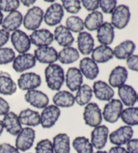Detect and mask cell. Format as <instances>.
<instances>
[{
	"mask_svg": "<svg viewBox=\"0 0 138 153\" xmlns=\"http://www.w3.org/2000/svg\"><path fill=\"white\" fill-rule=\"evenodd\" d=\"M47 85L52 91H59L65 82L63 68L56 64H50L45 70Z\"/></svg>",
	"mask_w": 138,
	"mask_h": 153,
	"instance_id": "obj_1",
	"label": "cell"
},
{
	"mask_svg": "<svg viewBox=\"0 0 138 153\" xmlns=\"http://www.w3.org/2000/svg\"><path fill=\"white\" fill-rule=\"evenodd\" d=\"M85 123L92 128H96L101 124L102 114L101 109L96 102H89L86 105L83 113Z\"/></svg>",
	"mask_w": 138,
	"mask_h": 153,
	"instance_id": "obj_2",
	"label": "cell"
},
{
	"mask_svg": "<svg viewBox=\"0 0 138 153\" xmlns=\"http://www.w3.org/2000/svg\"><path fill=\"white\" fill-rule=\"evenodd\" d=\"M44 12L41 7L34 6L29 9L23 18V25L28 30H36L43 20Z\"/></svg>",
	"mask_w": 138,
	"mask_h": 153,
	"instance_id": "obj_3",
	"label": "cell"
},
{
	"mask_svg": "<svg viewBox=\"0 0 138 153\" xmlns=\"http://www.w3.org/2000/svg\"><path fill=\"white\" fill-rule=\"evenodd\" d=\"M123 105L119 99H111L106 104L102 111V117L108 123H114L121 117Z\"/></svg>",
	"mask_w": 138,
	"mask_h": 153,
	"instance_id": "obj_4",
	"label": "cell"
},
{
	"mask_svg": "<svg viewBox=\"0 0 138 153\" xmlns=\"http://www.w3.org/2000/svg\"><path fill=\"white\" fill-rule=\"evenodd\" d=\"M131 13L128 6L125 5H119L116 6L111 16V25L119 30L126 27L129 22Z\"/></svg>",
	"mask_w": 138,
	"mask_h": 153,
	"instance_id": "obj_5",
	"label": "cell"
},
{
	"mask_svg": "<svg viewBox=\"0 0 138 153\" xmlns=\"http://www.w3.org/2000/svg\"><path fill=\"white\" fill-rule=\"evenodd\" d=\"M35 136L36 133L34 129L30 127L22 128L16 138L15 144L16 149L22 152L30 149L34 144Z\"/></svg>",
	"mask_w": 138,
	"mask_h": 153,
	"instance_id": "obj_6",
	"label": "cell"
},
{
	"mask_svg": "<svg viewBox=\"0 0 138 153\" xmlns=\"http://www.w3.org/2000/svg\"><path fill=\"white\" fill-rule=\"evenodd\" d=\"M134 136V130L129 126H123L111 132L108 138L111 144L115 146H121L127 144V142L132 139Z\"/></svg>",
	"mask_w": 138,
	"mask_h": 153,
	"instance_id": "obj_7",
	"label": "cell"
},
{
	"mask_svg": "<svg viewBox=\"0 0 138 153\" xmlns=\"http://www.w3.org/2000/svg\"><path fill=\"white\" fill-rule=\"evenodd\" d=\"M61 110L55 105H48L42 110L41 114V125L45 129H49L54 126L59 120Z\"/></svg>",
	"mask_w": 138,
	"mask_h": 153,
	"instance_id": "obj_8",
	"label": "cell"
},
{
	"mask_svg": "<svg viewBox=\"0 0 138 153\" xmlns=\"http://www.w3.org/2000/svg\"><path fill=\"white\" fill-rule=\"evenodd\" d=\"M11 42L16 51L20 54L26 53L30 49L31 42L29 36L21 30H16L11 35Z\"/></svg>",
	"mask_w": 138,
	"mask_h": 153,
	"instance_id": "obj_9",
	"label": "cell"
},
{
	"mask_svg": "<svg viewBox=\"0 0 138 153\" xmlns=\"http://www.w3.org/2000/svg\"><path fill=\"white\" fill-rule=\"evenodd\" d=\"M64 16V10L59 4H51L44 14L43 20L49 26H54L61 23Z\"/></svg>",
	"mask_w": 138,
	"mask_h": 153,
	"instance_id": "obj_10",
	"label": "cell"
},
{
	"mask_svg": "<svg viewBox=\"0 0 138 153\" xmlns=\"http://www.w3.org/2000/svg\"><path fill=\"white\" fill-rule=\"evenodd\" d=\"M41 84V78L34 72L22 74L18 79V87L22 91H30L39 88Z\"/></svg>",
	"mask_w": 138,
	"mask_h": 153,
	"instance_id": "obj_11",
	"label": "cell"
},
{
	"mask_svg": "<svg viewBox=\"0 0 138 153\" xmlns=\"http://www.w3.org/2000/svg\"><path fill=\"white\" fill-rule=\"evenodd\" d=\"M36 60L41 64H53L58 60V53L53 47H38L34 51Z\"/></svg>",
	"mask_w": 138,
	"mask_h": 153,
	"instance_id": "obj_12",
	"label": "cell"
},
{
	"mask_svg": "<svg viewBox=\"0 0 138 153\" xmlns=\"http://www.w3.org/2000/svg\"><path fill=\"white\" fill-rule=\"evenodd\" d=\"M109 130L105 125H100L94 128L91 132V144L93 148L101 150L104 148L108 140Z\"/></svg>",
	"mask_w": 138,
	"mask_h": 153,
	"instance_id": "obj_13",
	"label": "cell"
},
{
	"mask_svg": "<svg viewBox=\"0 0 138 153\" xmlns=\"http://www.w3.org/2000/svg\"><path fill=\"white\" fill-rule=\"evenodd\" d=\"M25 101L37 109H45L48 106L49 99L46 94L38 90L28 91L24 95Z\"/></svg>",
	"mask_w": 138,
	"mask_h": 153,
	"instance_id": "obj_14",
	"label": "cell"
},
{
	"mask_svg": "<svg viewBox=\"0 0 138 153\" xmlns=\"http://www.w3.org/2000/svg\"><path fill=\"white\" fill-rule=\"evenodd\" d=\"M31 43L38 47H48L54 40V36L51 31L47 29H38L33 31L29 36Z\"/></svg>",
	"mask_w": 138,
	"mask_h": 153,
	"instance_id": "obj_15",
	"label": "cell"
},
{
	"mask_svg": "<svg viewBox=\"0 0 138 153\" xmlns=\"http://www.w3.org/2000/svg\"><path fill=\"white\" fill-rule=\"evenodd\" d=\"M36 60L34 55L26 53L16 57L13 61L12 67L16 72L21 73L34 68L36 65Z\"/></svg>",
	"mask_w": 138,
	"mask_h": 153,
	"instance_id": "obj_16",
	"label": "cell"
},
{
	"mask_svg": "<svg viewBox=\"0 0 138 153\" xmlns=\"http://www.w3.org/2000/svg\"><path fill=\"white\" fill-rule=\"evenodd\" d=\"M92 91L96 98L102 101H110L115 95V91L112 87L101 80L94 82Z\"/></svg>",
	"mask_w": 138,
	"mask_h": 153,
	"instance_id": "obj_17",
	"label": "cell"
},
{
	"mask_svg": "<svg viewBox=\"0 0 138 153\" xmlns=\"http://www.w3.org/2000/svg\"><path fill=\"white\" fill-rule=\"evenodd\" d=\"M66 86L71 92L77 91L83 83V75L78 68H70L65 75Z\"/></svg>",
	"mask_w": 138,
	"mask_h": 153,
	"instance_id": "obj_18",
	"label": "cell"
},
{
	"mask_svg": "<svg viewBox=\"0 0 138 153\" xmlns=\"http://www.w3.org/2000/svg\"><path fill=\"white\" fill-rule=\"evenodd\" d=\"M79 70L87 79L93 80L99 75V68L96 62L90 57H84L79 62Z\"/></svg>",
	"mask_w": 138,
	"mask_h": 153,
	"instance_id": "obj_19",
	"label": "cell"
},
{
	"mask_svg": "<svg viewBox=\"0 0 138 153\" xmlns=\"http://www.w3.org/2000/svg\"><path fill=\"white\" fill-rule=\"evenodd\" d=\"M96 38L102 45L108 46L112 44L115 38L114 27L109 22H103L97 30Z\"/></svg>",
	"mask_w": 138,
	"mask_h": 153,
	"instance_id": "obj_20",
	"label": "cell"
},
{
	"mask_svg": "<svg viewBox=\"0 0 138 153\" xmlns=\"http://www.w3.org/2000/svg\"><path fill=\"white\" fill-rule=\"evenodd\" d=\"M128 78V72L125 67H115L111 71L108 77V83L111 87L119 88L124 85Z\"/></svg>",
	"mask_w": 138,
	"mask_h": 153,
	"instance_id": "obj_21",
	"label": "cell"
},
{
	"mask_svg": "<svg viewBox=\"0 0 138 153\" xmlns=\"http://www.w3.org/2000/svg\"><path fill=\"white\" fill-rule=\"evenodd\" d=\"M2 121L7 132L12 136H17L22 130V124L20 122L18 115L14 112H9L4 115Z\"/></svg>",
	"mask_w": 138,
	"mask_h": 153,
	"instance_id": "obj_22",
	"label": "cell"
},
{
	"mask_svg": "<svg viewBox=\"0 0 138 153\" xmlns=\"http://www.w3.org/2000/svg\"><path fill=\"white\" fill-rule=\"evenodd\" d=\"M118 95L123 104L128 107L134 106L137 102V94L135 89L128 84H124L118 89Z\"/></svg>",
	"mask_w": 138,
	"mask_h": 153,
	"instance_id": "obj_23",
	"label": "cell"
},
{
	"mask_svg": "<svg viewBox=\"0 0 138 153\" xmlns=\"http://www.w3.org/2000/svg\"><path fill=\"white\" fill-rule=\"evenodd\" d=\"M23 22V16L21 12L16 11L10 12L4 18L2 22V28L7 32H14L18 30Z\"/></svg>",
	"mask_w": 138,
	"mask_h": 153,
	"instance_id": "obj_24",
	"label": "cell"
},
{
	"mask_svg": "<svg viewBox=\"0 0 138 153\" xmlns=\"http://www.w3.org/2000/svg\"><path fill=\"white\" fill-rule=\"evenodd\" d=\"M18 118L21 124L28 127H36L41 124V115L38 111L30 109L21 111L18 115Z\"/></svg>",
	"mask_w": 138,
	"mask_h": 153,
	"instance_id": "obj_25",
	"label": "cell"
},
{
	"mask_svg": "<svg viewBox=\"0 0 138 153\" xmlns=\"http://www.w3.org/2000/svg\"><path fill=\"white\" fill-rule=\"evenodd\" d=\"M54 39L60 46L70 47L74 42V37L72 34L66 26L59 25L55 28L54 30Z\"/></svg>",
	"mask_w": 138,
	"mask_h": 153,
	"instance_id": "obj_26",
	"label": "cell"
},
{
	"mask_svg": "<svg viewBox=\"0 0 138 153\" xmlns=\"http://www.w3.org/2000/svg\"><path fill=\"white\" fill-rule=\"evenodd\" d=\"M77 43L79 51L82 54L88 55L93 51L94 40L89 33L85 31L79 33L77 39Z\"/></svg>",
	"mask_w": 138,
	"mask_h": 153,
	"instance_id": "obj_27",
	"label": "cell"
},
{
	"mask_svg": "<svg viewBox=\"0 0 138 153\" xmlns=\"http://www.w3.org/2000/svg\"><path fill=\"white\" fill-rule=\"evenodd\" d=\"M135 47V45L132 41H125L116 46L113 49L114 56L118 59H127L134 53Z\"/></svg>",
	"mask_w": 138,
	"mask_h": 153,
	"instance_id": "obj_28",
	"label": "cell"
},
{
	"mask_svg": "<svg viewBox=\"0 0 138 153\" xmlns=\"http://www.w3.org/2000/svg\"><path fill=\"white\" fill-rule=\"evenodd\" d=\"M91 57L96 64H104L113 59L114 57L113 50L110 47L101 45L93 49Z\"/></svg>",
	"mask_w": 138,
	"mask_h": 153,
	"instance_id": "obj_29",
	"label": "cell"
},
{
	"mask_svg": "<svg viewBox=\"0 0 138 153\" xmlns=\"http://www.w3.org/2000/svg\"><path fill=\"white\" fill-rule=\"evenodd\" d=\"M17 86L8 73L0 72V94L12 95L16 92Z\"/></svg>",
	"mask_w": 138,
	"mask_h": 153,
	"instance_id": "obj_30",
	"label": "cell"
},
{
	"mask_svg": "<svg viewBox=\"0 0 138 153\" xmlns=\"http://www.w3.org/2000/svg\"><path fill=\"white\" fill-rule=\"evenodd\" d=\"M55 153H70V139L67 134L60 133L53 139Z\"/></svg>",
	"mask_w": 138,
	"mask_h": 153,
	"instance_id": "obj_31",
	"label": "cell"
},
{
	"mask_svg": "<svg viewBox=\"0 0 138 153\" xmlns=\"http://www.w3.org/2000/svg\"><path fill=\"white\" fill-rule=\"evenodd\" d=\"M53 102L58 107L69 108L73 106L75 103V97L70 92L67 91H58L53 97Z\"/></svg>",
	"mask_w": 138,
	"mask_h": 153,
	"instance_id": "obj_32",
	"label": "cell"
},
{
	"mask_svg": "<svg viewBox=\"0 0 138 153\" xmlns=\"http://www.w3.org/2000/svg\"><path fill=\"white\" fill-rule=\"evenodd\" d=\"M103 14L99 11H94L87 16L85 18L84 27L90 31L97 30L103 24Z\"/></svg>",
	"mask_w": 138,
	"mask_h": 153,
	"instance_id": "obj_33",
	"label": "cell"
},
{
	"mask_svg": "<svg viewBox=\"0 0 138 153\" xmlns=\"http://www.w3.org/2000/svg\"><path fill=\"white\" fill-rule=\"evenodd\" d=\"M79 57L78 50L71 47H64L58 53V60L63 64H73L78 60Z\"/></svg>",
	"mask_w": 138,
	"mask_h": 153,
	"instance_id": "obj_34",
	"label": "cell"
},
{
	"mask_svg": "<svg viewBox=\"0 0 138 153\" xmlns=\"http://www.w3.org/2000/svg\"><path fill=\"white\" fill-rule=\"evenodd\" d=\"M93 91L91 87L88 84H83L78 91L75 97V101L79 106L88 104L92 97Z\"/></svg>",
	"mask_w": 138,
	"mask_h": 153,
	"instance_id": "obj_35",
	"label": "cell"
},
{
	"mask_svg": "<svg viewBox=\"0 0 138 153\" xmlns=\"http://www.w3.org/2000/svg\"><path fill=\"white\" fill-rule=\"evenodd\" d=\"M121 118L127 126H138V107H130L123 109Z\"/></svg>",
	"mask_w": 138,
	"mask_h": 153,
	"instance_id": "obj_36",
	"label": "cell"
},
{
	"mask_svg": "<svg viewBox=\"0 0 138 153\" xmlns=\"http://www.w3.org/2000/svg\"><path fill=\"white\" fill-rule=\"evenodd\" d=\"M73 149L78 153H93V146L89 139L84 136H78L72 142Z\"/></svg>",
	"mask_w": 138,
	"mask_h": 153,
	"instance_id": "obj_37",
	"label": "cell"
},
{
	"mask_svg": "<svg viewBox=\"0 0 138 153\" xmlns=\"http://www.w3.org/2000/svg\"><path fill=\"white\" fill-rule=\"evenodd\" d=\"M66 28L70 32L75 33H81L84 28V22L81 18L76 16H71L67 18L65 22Z\"/></svg>",
	"mask_w": 138,
	"mask_h": 153,
	"instance_id": "obj_38",
	"label": "cell"
},
{
	"mask_svg": "<svg viewBox=\"0 0 138 153\" xmlns=\"http://www.w3.org/2000/svg\"><path fill=\"white\" fill-rule=\"evenodd\" d=\"M16 58L14 50L8 47L0 48V65H6L12 62Z\"/></svg>",
	"mask_w": 138,
	"mask_h": 153,
	"instance_id": "obj_39",
	"label": "cell"
},
{
	"mask_svg": "<svg viewBox=\"0 0 138 153\" xmlns=\"http://www.w3.org/2000/svg\"><path fill=\"white\" fill-rule=\"evenodd\" d=\"M62 7L70 14H78L81 10V1L79 0H62Z\"/></svg>",
	"mask_w": 138,
	"mask_h": 153,
	"instance_id": "obj_40",
	"label": "cell"
},
{
	"mask_svg": "<svg viewBox=\"0 0 138 153\" xmlns=\"http://www.w3.org/2000/svg\"><path fill=\"white\" fill-rule=\"evenodd\" d=\"M20 2L18 0H0V11L12 12L17 10Z\"/></svg>",
	"mask_w": 138,
	"mask_h": 153,
	"instance_id": "obj_41",
	"label": "cell"
},
{
	"mask_svg": "<svg viewBox=\"0 0 138 153\" xmlns=\"http://www.w3.org/2000/svg\"><path fill=\"white\" fill-rule=\"evenodd\" d=\"M36 153H55L52 142L49 139H43L36 144Z\"/></svg>",
	"mask_w": 138,
	"mask_h": 153,
	"instance_id": "obj_42",
	"label": "cell"
},
{
	"mask_svg": "<svg viewBox=\"0 0 138 153\" xmlns=\"http://www.w3.org/2000/svg\"><path fill=\"white\" fill-rule=\"evenodd\" d=\"M117 4L116 0H101L99 1V7L105 14H112Z\"/></svg>",
	"mask_w": 138,
	"mask_h": 153,
	"instance_id": "obj_43",
	"label": "cell"
},
{
	"mask_svg": "<svg viewBox=\"0 0 138 153\" xmlns=\"http://www.w3.org/2000/svg\"><path fill=\"white\" fill-rule=\"evenodd\" d=\"M81 3L87 11L94 12L99 7V0H82Z\"/></svg>",
	"mask_w": 138,
	"mask_h": 153,
	"instance_id": "obj_44",
	"label": "cell"
},
{
	"mask_svg": "<svg viewBox=\"0 0 138 153\" xmlns=\"http://www.w3.org/2000/svg\"><path fill=\"white\" fill-rule=\"evenodd\" d=\"M127 67L129 70L138 72V55H132L126 61Z\"/></svg>",
	"mask_w": 138,
	"mask_h": 153,
	"instance_id": "obj_45",
	"label": "cell"
},
{
	"mask_svg": "<svg viewBox=\"0 0 138 153\" xmlns=\"http://www.w3.org/2000/svg\"><path fill=\"white\" fill-rule=\"evenodd\" d=\"M0 153H20L16 147L8 143L0 144Z\"/></svg>",
	"mask_w": 138,
	"mask_h": 153,
	"instance_id": "obj_46",
	"label": "cell"
},
{
	"mask_svg": "<svg viewBox=\"0 0 138 153\" xmlns=\"http://www.w3.org/2000/svg\"><path fill=\"white\" fill-rule=\"evenodd\" d=\"M126 145V149L129 153H138V138L131 139Z\"/></svg>",
	"mask_w": 138,
	"mask_h": 153,
	"instance_id": "obj_47",
	"label": "cell"
},
{
	"mask_svg": "<svg viewBox=\"0 0 138 153\" xmlns=\"http://www.w3.org/2000/svg\"><path fill=\"white\" fill-rule=\"evenodd\" d=\"M10 107L8 102L4 99L0 97V115H6L10 112Z\"/></svg>",
	"mask_w": 138,
	"mask_h": 153,
	"instance_id": "obj_48",
	"label": "cell"
},
{
	"mask_svg": "<svg viewBox=\"0 0 138 153\" xmlns=\"http://www.w3.org/2000/svg\"><path fill=\"white\" fill-rule=\"evenodd\" d=\"M10 39V33L4 29H0V48L5 45Z\"/></svg>",
	"mask_w": 138,
	"mask_h": 153,
	"instance_id": "obj_49",
	"label": "cell"
},
{
	"mask_svg": "<svg viewBox=\"0 0 138 153\" xmlns=\"http://www.w3.org/2000/svg\"><path fill=\"white\" fill-rule=\"evenodd\" d=\"M108 153H129L126 149L122 146H115L111 148Z\"/></svg>",
	"mask_w": 138,
	"mask_h": 153,
	"instance_id": "obj_50",
	"label": "cell"
},
{
	"mask_svg": "<svg viewBox=\"0 0 138 153\" xmlns=\"http://www.w3.org/2000/svg\"><path fill=\"white\" fill-rule=\"evenodd\" d=\"M35 0H22L21 3L26 7H30L33 6L34 4H35Z\"/></svg>",
	"mask_w": 138,
	"mask_h": 153,
	"instance_id": "obj_51",
	"label": "cell"
},
{
	"mask_svg": "<svg viewBox=\"0 0 138 153\" xmlns=\"http://www.w3.org/2000/svg\"><path fill=\"white\" fill-rule=\"evenodd\" d=\"M4 130V126L3 121L0 120V136H1V134L3 133Z\"/></svg>",
	"mask_w": 138,
	"mask_h": 153,
	"instance_id": "obj_52",
	"label": "cell"
},
{
	"mask_svg": "<svg viewBox=\"0 0 138 153\" xmlns=\"http://www.w3.org/2000/svg\"><path fill=\"white\" fill-rule=\"evenodd\" d=\"M3 20H4V14L1 11H0V25H2Z\"/></svg>",
	"mask_w": 138,
	"mask_h": 153,
	"instance_id": "obj_53",
	"label": "cell"
},
{
	"mask_svg": "<svg viewBox=\"0 0 138 153\" xmlns=\"http://www.w3.org/2000/svg\"><path fill=\"white\" fill-rule=\"evenodd\" d=\"M93 153H108L107 151H104V150H98L96 152H93Z\"/></svg>",
	"mask_w": 138,
	"mask_h": 153,
	"instance_id": "obj_54",
	"label": "cell"
},
{
	"mask_svg": "<svg viewBox=\"0 0 138 153\" xmlns=\"http://www.w3.org/2000/svg\"><path fill=\"white\" fill-rule=\"evenodd\" d=\"M137 101L138 102V94H137Z\"/></svg>",
	"mask_w": 138,
	"mask_h": 153,
	"instance_id": "obj_55",
	"label": "cell"
}]
</instances>
